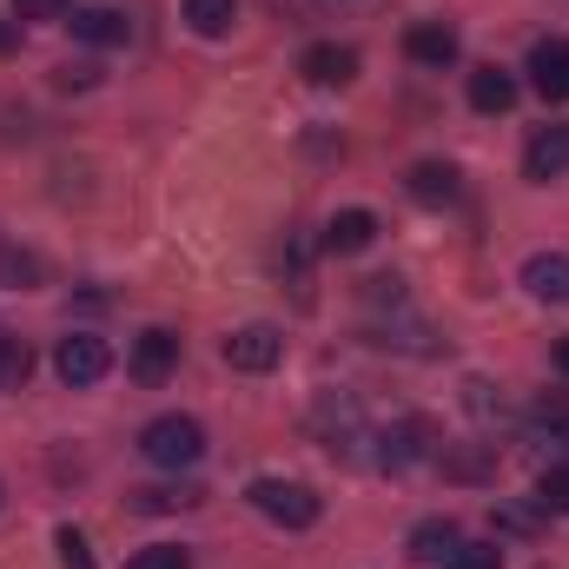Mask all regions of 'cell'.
Masks as SVG:
<instances>
[{
    "label": "cell",
    "mask_w": 569,
    "mask_h": 569,
    "mask_svg": "<svg viewBox=\"0 0 569 569\" xmlns=\"http://www.w3.org/2000/svg\"><path fill=\"white\" fill-rule=\"evenodd\" d=\"M140 457L159 463V470H192V463L206 457V430H199V418L166 411V418H152V425L140 430Z\"/></svg>",
    "instance_id": "cell-1"
},
{
    "label": "cell",
    "mask_w": 569,
    "mask_h": 569,
    "mask_svg": "<svg viewBox=\"0 0 569 569\" xmlns=\"http://www.w3.org/2000/svg\"><path fill=\"white\" fill-rule=\"evenodd\" d=\"M246 497H252V510H259V517H272L279 530H311V523L325 517V503H318V490H311V483H284V477H259V483H252Z\"/></svg>",
    "instance_id": "cell-2"
},
{
    "label": "cell",
    "mask_w": 569,
    "mask_h": 569,
    "mask_svg": "<svg viewBox=\"0 0 569 569\" xmlns=\"http://www.w3.org/2000/svg\"><path fill=\"white\" fill-rule=\"evenodd\" d=\"M53 371H60V385L87 391V385H100V378L113 371V345L93 338V331H67V338L53 345Z\"/></svg>",
    "instance_id": "cell-3"
},
{
    "label": "cell",
    "mask_w": 569,
    "mask_h": 569,
    "mask_svg": "<svg viewBox=\"0 0 569 569\" xmlns=\"http://www.w3.org/2000/svg\"><path fill=\"white\" fill-rule=\"evenodd\" d=\"M437 457V430L425 418H398V425L378 430V463L385 470H411V463H430Z\"/></svg>",
    "instance_id": "cell-4"
},
{
    "label": "cell",
    "mask_w": 569,
    "mask_h": 569,
    "mask_svg": "<svg viewBox=\"0 0 569 569\" xmlns=\"http://www.w3.org/2000/svg\"><path fill=\"white\" fill-rule=\"evenodd\" d=\"M127 371H133V385L159 391V385H166V378L179 371V338H172L166 325L140 331V338H133V358H127Z\"/></svg>",
    "instance_id": "cell-5"
},
{
    "label": "cell",
    "mask_w": 569,
    "mask_h": 569,
    "mask_svg": "<svg viewBox=\"0 0 569 569\" xmlns=\"http://www.w3.org/2000/svg\"><path fill=\"white\" fill-rule=\"evenodd\" d=\"M279 358H284L279 325H239V331L226 338V365H232V371H252V378H259V371H272Z\"/></svg>",
    "instance_id": "cell-6"
},
{
    "label": "cell",
    "mask_w": 569,
    "mask_h": 569,
    "mask_svg": "<svg viewBox=\"0 0 569 569\" xmlns=\"http://www.w3.org/2000/svg\"><path fill=\"white\" fill-rule=\"evenodd\" d=\"M311 425H318V437H325V450H331V457H338V450L351 457V450L365 443V411H358V398H338V391H331V398L318 405V418H311Z\"/></svg>",
    "instance_id": "cell-7"
},
{
    "label": "cell",
    "mask_w": 569,
    "mask_h": 569,
    "mask_svg": "<svg viewBox=\"0 0 569 569\" xmlns=\"http://www.w3.org/2000/svg\"><path fill=\"white\" fill-rule=\"evenodd\" d=\"M405 53L430 67V73H443V67H457V53H463V40H457V27L450 20H418L411 33H405Z\"/></svg>",
    "instance_id": "cell-8"
},
{
    "label": "cell",
    "mask_w": 569,
    "mask_h": 569,
    "mask_svg": "<svg viewBox=\"0 0 569 569\" xmlns=\"http://www.w3.org/2000/svg\"><path fill=\"white\" fill-rule=\"evenodd\" d=\"M523 172H530L537 186L563 179V172H569V120H557V127H537V133H530V146H523Z\"/></svg>",
    "instance_id": "cell-9"
},
{
    "label": "cell",
    "mask_w": 569,
    "mask_h": 569,
    "mask_svg": "<svg viewBox=\"0 0 569 569\" xmlns=\"http://www.w3.org/2000/svg\"><path fill=\"white\" fill-rule=\"evenodd\" d=\"M298 73H305L311 87H351V80H358V53L338 47V40H318V47L298 53Z\"/></svg>",
    "instance_id": "cell-10"
},
{
    "label": "cell",
    "mask_w": 569,
    "mask_h": 569,
    "mask_svg": "<svg viewBox=\"0 0 569 569\" xmlns=\"http://www.w3.org/2000/svg\"><path fill=\"white\" fill-rule=\"evenodd\" d=\"M371 246H378V212H365V206L331 212V226H325V252L358 259V252H371Z\"/></svg>",
    "instance_id": "cell-11"
},
{
    "label": "cell",
    "mask_w": 569,
    "mask_h": 569,
    "mask_svg": "<svg viewBox=\"0 0 569 569\" xmlns=\"http://www.w3.org/2000/svg\"><path fill=\"white\" fill-rule=\"evenodd\" d=\"M530 87L543 100H569V40L563 33H550V40L530 47Z\"/></svg>",
    "instance_id": "cell-12"
},
{
    "label": "cell",
    "mask_w": 569,
    "mask_h": 569,
    "mask_svg": "<svg viewBox=\"0 0 569 569\" xmlns=\"http://www.w3.org/2000/svg\"><path fill=\"white\" fill-rule=\"evenodd\" d=\"M523 291L543 305H569V252H537L523 259Z\"/></svg>",
    "instance_id": "cell-13"
},
{
    "label": "cell",
    "mask_w": 569,
    "mask_h": 569,
    "mask_svg": "<svg viewBox=\"0 0 569 569\" xmlns=\"http://www.w3.org/2000/svg\"><path fill=\"white\" fill-rule=\"evenodd\" d=\"M457 523L450 517H425L418 530H411V563H425V569H443L450 557H457Z\"/></svg>",
    "instance_id": "cell-14"
},
{
    "label": "cell",
    "mask_w": 569,
    "mask_h": 569,
    "mask_svg": "<svg viewBox=\"0 0 569 569\" xmlns=\"http://www.w3.org/2000/svg\"><path fill=\"white\" fill-rule=\"evenodd\" d=\"M127 13L120 7H73V40H87V47H127Z\"/></svg>",
    "instance_id": "cell-15"
},
{
    "label": "cell",
    "mask_w": 569,
    "mask_h": 569,
    "mask_svg": "<svg viewBox=\"0 0 569 569\" xmlns=\"http://www.w3.org/2000/svg\"><path fill=\"white\" fill-rule=\"evenodd\" d=\"M470 107H477V113H510V107H517V73L477 67V73H470Z\"/></svg>",
    "instance_id": "cell-16"
},
{
    "label": "cell",
    "mask_w": 569,
    "mask_h": 569,
    "mask_svg": "<svg viewBox=\"0 0 569 569\" xmlns=\"http://www.w3.org/2000/svg\"><path fill=\"white\" fill-rule=\"evenodd\" d=\"M405 186H411V199H418V206H450V199H457V172H450L443 159H418Z\"/></svg>",
    "instance_id": "cell-17"
},
{
    "label": "cell",
    "mask_w": 569,
    "mask_h": 569,
    "mask_svg": "<svg viewBox=\"0 0 569 569\" xmlns=\"http://www.w3.org/2000/svg\"><path fill=\"white\" fill-rule=\"evenodd\" d=\"M232 20H239V0H186V27H192L199 40L232 33Z\"/></svg>",
    "instance_id": "cell-18"
},
{
    "label": "cell",
    "mask_w": 569,
    "mask_h": 569,
    "mask_svg": "<svg viewBox=\"0 0 569 569\" xmlns=\"http://www.w3.org/2000/svg\"><path fill=\"white\" fill-rule=\"evenodd\" d=\"M27 378H33V351H27V338L0 331V391H20Z\"/></svg>",
    "instance_id": "cell-19"
},
{
    "label": "cell",
    "mask_w": 569,
    "mask_h": 569,
    "mask_svg": "<svg viewBox=\"0 0 569 569\" xmlns=\"http://www.w3.org/2000/svg\"><path fill=\"white\" fill-rule=\"evenodd\" d=\"M0 284H7V291H33V284H40V259L20 252V246H0Z\"/></svg>",
    "instance_id": "cell-20"
},
{
    "label": "cell",
    "mask_w": 569,
    "mask_h": 569,
    "mask_svg": "<svg viewBox=\"0 0 569 569\" xmlns=\"http://www.w3.org/2000/svg\"><path fill=\"white\" fill-rule=\"evenodd\" d=\"M192 503H199V490H192V483H166V490H140V497H133V510H146V517L192 510Z\"/></svg>",
    "instance_id": "cell-21"
},
{
    "label": "cell",
    "mask_w": 569,
    "mask_h": 569,
    "mask_svg": "<svg viewBox=\"0 0 569 569\" xmlns=\"http://www.w3.org/2000/svg\"><path fill=\"white\" fill-rule=\"evenodd\" d=\"M127 569H192V550H179V543H146L127 557Z\"/></svg>",
    "instance_id": "cell-22"
},
{
    "label": "cell",
    "mask_w": 569,
    "mask_h": 569,
    "mask_svg": "<svg viewBox=\"0 0 569 569\" xmlns=\"http://www.w3.org/2000/svg\"><path fill=\"white\" fill-rule=\"evenodd\" d=\"M537 503H543V510H569V463H550V470L537 477Z\"/></svg>",
    "instance_id": "cell-23"
},
{
    "label": "cell",
    "mask_w": 569,
    "mask_h": 569,
    "mask_svg": "<svg viewBox=\"0 0 569 569\" xmlns=\"http://www.w3.org/2000/svg\"><path fill=\"white\" fill-rule=\"evenodd\" d=\"M443 569H503V550L497 543H457V557Z\"/></svg>",
    "instance_id": "cell-24"
},
{
    "label": "cell",
    "mask_w": 569,
    "mask_h": 569,
    "mask_svg": "<svg viewBox=\"0 0 569 569\" xmlns=\"http://www.w3.org/2000/svg\"><path fill=\"white\" fill-rule=\"evenodd\" d=\"M53 543H60V569H93V550H87V537H80L73 523H67Z\"/></svg>",
    "instance_id": "cell-25"
},
{
    "label": "cell",
    "mask_w": 569,
    "mask_h": 569,
    "mask_svg": "<svg viewBox=\"0 0 569 569\" xmlns=\"http://www.w3.org/2000/svg\"><path fill=\"white\" fill-rule=\"evenodd\" d=\"M530 425H550V430H563L569 425V398L557 391V398H537V411H530Z\"/></svg>",
    "instance_id": "cell-26"
},
{
    "label": "cell",
    "mask_w": 569,
    "mask_h": 569,
    "mask_svg": "<svg viewBox=\"0 0 569 569\" xmlns=\"http://www.w3.org/2000/svg\"><path fill=\"white\" fill-rule=\"evenodd\" d=\"M13 13L20 20H53V13H67V0H13Z\"/></svg>",
    "instance_id": "cell-27"
},
{
    "label": "cell",
    "mask_w": 569,
    "mask_h": 569,
    "mask_svg": "<svg viewBox=\"0 0 569 569\" xmlns=\"http://www.w3.org/2000/svg\"><path fill=\"white\" fill-rule=\"evenodd\" d=\"M557 371L569 378V338H557Z\"/></svg>",
    "instance_id": "cell-28"
},
{
    "label": "cell",
    "mask_w": 569,
    "mask_h": 569,
    "mask_svg": "<svg viewBox=\"0 0 569 569\" xmlns=\"http://www.w3.org/2000/svg\"><path fill=\"white\" fill-rule=\"evenodd\" d=\"M7 40H13V33H7V27H0V47H7Z\"/></svg>",
    "instance_id": "cell-29"
},
{
    "label": "cell",
    "mask_w": 569,
    "mask_h": 569,
    "mask_svg": "<svg viewBox=\"0 0 569 569\" xmlns=\"http://www.w3.org/2000/svg\"><path fill=\"white\" fill-rule=\"evenodd\" d=\"M0 497H7V490H0Z\"/></svg>",
    "instance_id": "cell-30"
}]
</instances>
